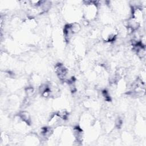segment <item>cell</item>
Returning a JSON list of instances; mask_svg holds the SVG:
<instances>
[{
    "label": "cell",
    "mask_w": 146,
    "mask_h": 146,
    "mask_svg": "<svg viewBox=\"0 0 146 146\" xmlns=\"http://www.w3.org/2000/svg\"><path fill=\"white\" fill-rule=\"evenodd\" d=\"M70 26L71 31L74 34L79 33L81 30V25L77 22H72L70 23Z\"/></svg>",
    "instance_id": "cell-4"
},
{
    "label": "cell",
    "mask_w": 146,
    "mask_h": 146,
    "mask_svg": "<svg viewBox=\"0 0 146 146\" xmlns=\"http://www.w3.org/2000/svg\"><path fill=\"white\" fill-rule=\"evenodd\" d=\"M115 125L117 128H120L123 125V120L120 117H117L115 121Z\"/></svg>",
    "instance_id": "cell-7"
},
{
    "label": "cell",
    "mask_w": 146,
    "mask_h": 146,
    "mask_svg": "<svg viewBox=\"0 0 146 146\" xmlns=\"http://www.w3.org/2000/svg\"><path fill=\"white\" fill-rule=\"evenodd\" d=\"M18 117L22 121L25 123L27 125H30L31 123V119L30 113L26 111H21L18 113Z\"/></svg>",
    "instance_id": "cell-3"
},
{
    "label": "cell",
    "mask_w": 146,
    "mask_h": 146,
    "mask_svg": "<svg viewBox=\"0 0 146 146\" xmlns=\"http://www.w3.org/2000/svg\"><path fill=\"white\" fill-rule=\"evenodd\" d=\"M25 94L27 98H31L34 94V88L32 86H29L25 88Z\"/></svg>",
    "instance_id": "cell-6"
},
{
    "label": "cell",
    "mask_w": 146,
    "mask_h": 146,
    "mask_svg": "<svg viewBox=\"0 0 146 146\" xmlns=\"http://www.w3.org/2000/svg\"><path fill=\"white\" fill-rule=\"evenodd\" d=\"M85 7L84 8V16L87 20L94 19L98 14V6L96 2L85 1Z\"/></svg>",
    "instance_id": "cell-1"
},
{
    "label": "cell",
    "mask_w": 146,
    "mask_h": 146,
    "mask_svg": "<svg viewBox=\"0 0 146 146\" xmlns=\"http://www.w3.org/2000/svg\"><path fill=\"white\" fill-rule=\"evenodd\" d=\"M56 115L62 120H67L68 119L69 113L66 110H61L56 112Z\"/></svg>",
    "instance_id": "cell-5"
},
{
    "label": "cell",
    "mask_w": 146,
    "mask_h": 146,
    "mask_svg": "<svg viewBox=\"0 0 146 146\" xmlns=\"http://www.w3.org/2000/svg\"><path fill=\"white\" fill-rule=\"evenodd\" d=\"M55 72L61 81H66L68 79V70L62 63H57L55 66Z\"/></svg>",
    "instance_id": "cell-2"
}]
</instances>
